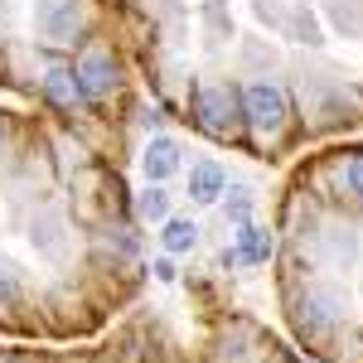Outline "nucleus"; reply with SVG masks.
I'll list each match as a JSON object with an SVG mask.
<instances>
[{
  "mask_svg": "<svg viewBox=\"0 0 363 363\" xmlns=\"http://www.w3.org/2000/svg\"><path fill=\"white\" fill-rule=\"evenodd\" d=\"M238 102H242V121H247L257 136H277L281 126H286V116H291L286 92H281L277 83H252Z\"/></svg>",
  "mask_w": 363,
  "mask_h": 363,
  "instance_id": "obj_1",
  "label": "nucleus"
},
{
  "mask_svg": "<svg viewBox=\"0 0 363 363\" xmlns=\"http://www.w3.org/2000/svg\"><path fill=\"white\" fill-rule=\"evenodd\" d=\"M238 112H242V102L233 97V87H199L194 92V121L208 136H228Z\"/></svg>",
  "mask_w": 363,
  "mask_h": 363,
  "instance_id": "obj_2",
  "label": "nucleus"
},
{
  "mask_svg": "<svg viewBox=\"0 0 363 363\" xmlns=\"http://www.w3.org/2000/svg\"><path fill=\"white\" fill-rule=\"evenodd\" d=\"M73 78H78V97L102 102L116 87V58L107 54V49H87V54L78 58V68H73Z\"/></svg>",
  "mask_w": 363,
  "mask_h": 363,
  "instance_id": "obj_3",
  "label": "nucleus"
},
{
  "mask_svg": "<svg viewBox=\"0 0 363 363\" xmlns=\"http://www.w3.org/2000/svg\"><path fill=\"white\" fill-rule=\"evenodd\" d=\"M83 25V0H44L39 5V34L54 44H73Z\"/></svg>",
  "mask_w": 363,
  "mask_h": 363,
  "instance_id": "obj_4",
  "label": "nucleus"
},
{
  "mask_svg": "<svg viewBox=\"0 0 363 363\" xmlns=\"http://www.w3.org/2000/svg\"><path fill=\"white\" fill-rule=\"evenodd\" d=\"M140 169H145L150 184H165L169 174L179 169V145H174L169 136H155L150 145H145V155H140Z\"/></svg>",
  "mask_w": 363,
  "mask_h": 363,
  "instance_id": "obj_5",
  "label": "nucleus"
},
{
  "mask_svg": "<svg viewBox=\"0 0 363 363\" xmlns=\"http://www.w3.org/2000/svg\"><path fill=\"white\" fill-rule=\"evenodd\" d=\"M272 257V233H262V228H252V223H238V247H228L223 252V262L228 267H238V262H267Z\"/></svg>",
  "mask_w": 363,
  "mask_h": 363,
  "instance_id": "obj_6",
  "label": "nucleus"
},
{
  "mask_svg": "<svg viewBox=\"0 0 363 363\" xmlns=\"http://www.w3.org/2000/svg\"><path fill=\"white\" fill-rule=\"evenodd\" d=\"M223 169L213 165V160H199L194 169H189V199H194L199 208H203V203H218V194H223Z\"/></svg>",
  "mask_w": 363,
  "mask_h": 363,
  "instance_id": "obj_7",
  "label": "nucleus"
},
{
  "mask_svg": "<svg viewBox=\"0 0 363 363\" xmlns=\"http://www.w3.org/2000/svg\"><path fill=\"white\" fill-rule=\"evenodd\" d=\"M160 242H165V252H194L199 247V223L194 218H165V233H160Z\"/></svg>",
  "mask_w": 363,
  "mask_h": 363,
  "instance_id": "obj_8",
  "label": "nucleus"
},
{
  "mask_svg": "<svg viewBox=\"0 0 363 363\" xmlns=\"http://www.w3.org/2000/svg\"><path fill=\"white\" fill-rule=\"evenodd\" d=\"M44 92H49L54 107H73V102H78V78H73V68H49V73H44Z\"/></svg>",
  "mask_w": 363,
  "mask_h": 363,
  "instance_id": "obj_9",
  "label": "nucleus"
},
{
  "mask_svg": "<svg viewBox=\"0 0 363 363\" xmlns=\"http://www.w3.org/2000/svg\"><path fill=\"white\" fill-rule=\"evenodd\" d=\"M140 218H145V223H165L169 218V194L160 184H150V189L140 194Z\"/></svg>",
  "mask_w": 363,
  "mask_h": 363,
  "instance_id": "obj_10",
  "label": "nucleus"
},
{
  "mask_svg": "<svg viewBox=\"0 0 363 363\" xmlns=\"http://www.w3.org/2000/svg\"><path fill=\"white\" fill-rule=\"evenodd\" d=\"M247 213H252V199H247V189H238V199L228 203V218H238V223H247Z\"/></svg>",
  "mask_w": 363,
  "mask_h": 363,
  "instance_id": "obj_11",
  "label": "nucleus"
},
{
  "mask_svg": "<svg viewBox=\"0 0 363 363\" xmlns=\"http://www.w3.org/2000/svg\"><path fill=\"white\" fill-rule=\"evenodd\" d=\"M349 189L363 199V155H354V160H349Z\"/></svg>",
  "mask_w": 363,
  "mask_h": 363,
  "instance_id": "obj_12",
  "label": "nucleus"
},
{
  "mask_svg": "<svg viewBox=\"0 0 363 363\" xmlns=\"http://www.w3.org/2000/svg\"><path fill=\"white\" fill-rule=\"evenodd\" d=\"M10 296H15V286H10V277H5V272H0V310L10 306Z\"/></svg>",
  "mask_w": 363,
  "mask_h": 363,
  "instance_id": "obj_13",
  "label": "nucleus"
},
{
  "mask_svg": "<svg viewBox=\"0 0 363 363\" xmlns=\"http://www.w3.org/2000/svg\"><path fill=\"white\" fill-rule=\"evenodd\" d=\"M155 277H160V281H174V262H155Z\"/></svg>",
  "mask_w": 363,
  "mask_h": 363,
  "instance_id": "obj_14",
  "label": "nucleus"
},
{
  "mask_svg": "<svg viewBox=\"0 0 363 363\" xmlns=\"http://www.w3.org/2000/svg\"><path fill=\"white\" fill-rule=\"evenodd\" d=\"M0 363H15V359H0Z\"/></svg>",
  "mask_w": 363,
  "mask_h": 363,
  "instance_id": "obj_15",
  "label": "nucleus"
}]
</instances>
